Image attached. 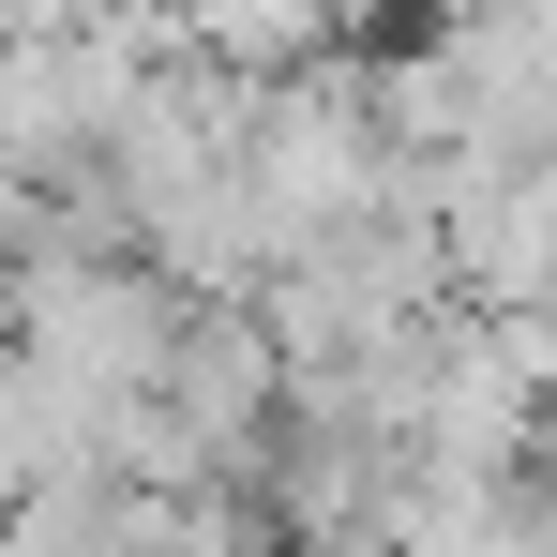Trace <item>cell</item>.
<instances>
[{
	"instance_id": "obj_2",
	"label": "cell",
	"mask_w": 557,
	"mask_h": 557,
	"mask_svg": "<svg viewBox=\"0 0 557 557\" xmlns=\"http://www.w3.org/2000/svg\"><path fill=\"white\" fill-rule=\"evenodd\" d=\"M528 512H543V557H557V437H543V467H528Z\"/></svg>"
},
{
	"instance_id": "obj_1",
	"label": "cell",
	"mask_w": 557,
	"mask_h": 557,
	"mask_svg": "<svg viewBox=\"0 0 557 557\" xmlns=\"http://www.w3.org/2000/svg\"><path fill=\"white\" fill-rule=\"evenodd\" d=\"M437 242H453V301L467 317H557V166L453 182L437 196Z\"/></svg>"
},
{
	"instance_id": "obj_3",
	"label": "cell",
	"mask_w": 557,
	"mask_h": 557,
	"mask_svg": "<svg viewBox=\"0 0 557 557\" xmlns=\"http://www.w3.org/2000/svg\"><path fill=\"white\" fill-rule=\"evenodd\" d=\"M136 15H182V0H136Z\"/></svg>"
}]
</instances>
